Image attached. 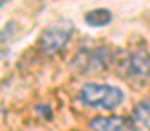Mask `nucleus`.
Returning <instances> with one entry per match:
<instances>
[{
  "label": "nucleus",
  "mask_w": 150,
  "mask_h": 131,
  "mask_svg": "<svg viewBox=\"0 0 150 131\" xmlns=\"http://www.w3.org/2000/svg\"><path fill=\"white\" fill-rule=\"evenodd\" d=\"M79 98H80L82 103L91 105V107L113 108V107H117L122 101L124 94H122V91L119 87L89 82V84H84V86L80 87Z\"/></svg>",
  "instance_id": "obj_1"
},
{
  "label": "nucleus",
  "mask_w": 150,
  "mask_h": 131,
  "mask_svg": "<svg viewBox=\"0 0 150 131\" xmlns=\"http://www.w3.org/2000/svg\"><path fill=\"white\" fill-rule=\"evenodd\" d=\"M70 33H72V26L68 23H59V25H52L45 28L38 39L40 49L45 52H56L63 49L70 40Z\"/></svg>",
  "instance_id": "obj_2"
},
{
  "label": "nucleus",
  "mask_w": 150,
  "mask_h": 131,
  "mask_svg": "<svg viewBox=\"0 0 150 131\" xmlns=\"http://www.w3.org/2000/svg\"><path fill=\"white\" fill-rule=\"evenodd\" d=\"M133 131H150V100L140 101L131 114Z\"/></svg>",
  "instance_id": "obj_3"
},
{
  "label": "nucleus",
  "mask_w": 150,
  "mask_h": 131,
  "mask_svg": "<svg viewBox=\"0 0 150 131\" xmlns=\"http://www.w3.org/2000/svg\"><path fill=\"white\" fill-rule=\"evenodd\" d=\"M129 72L136 77H145L150 72V56L145 49H140L129 56Z\"/></svg>",
  "instance_id": "obj_4"
},
{
  "label": "nucleus",
  "mask_w": 150,
  "mask_h": 131,
  "mask_svg": "<svg viewBox=\"0 0 150 131\" xmlns=\"http://www.w3.org/2000/svg\"><path fill=\"white\" fill-rule=\"evenodd\" d=\"M89 126L93 131H120L124 128V119L122 117H96L91 121Z\"/></svg>",
  "instance_id": "obj_5"
},
{
  "label": "nucleus",
  "mask_w": 150,
  "mask_h": 131,
  "mask_svg": "<svg viewBox=\"0 0 150 131\" xmlns=\"http://www.w3.org/2000/svg\"><path fill=\"white\" fill-rule=\"evenodd\" d=\"M112 21V12L107 9H94L86 14V23L91 26H105Z\"/></svg>",
  "instance_id": "obj_6"
},
{
  "label": "nucleus",
  "mask_w": 150,
  "mask_h": 131,
  "mask_svg": "<svg viewBox=\"0 0 150 131\" xmlns=\"http://www.w3.org/2000/svg\"><path fill=\"white\" fill-rule=\"evenodd\" d=\"M4 4H5V0H0V7H2V5H4Z\"/></svg>",
  "instance_id": "obj_7"
}]
</instances>
